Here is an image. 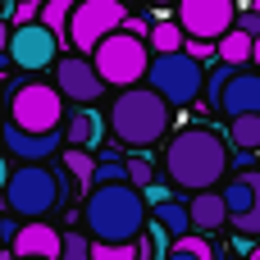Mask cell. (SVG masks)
<instances>
[{
	"mask_svg": "<svg viewBox=\"0 0 260 260\" xmlns=\"http://www.w3.org/2000/svg\"><path fill=\"white\" fill-rule=\"evenodd\" d=\"M165 169H169V178H174L178 187H187V192H210L215 178H224V174L233 169V160H229V146H224V137H219L215 128L192 123V128H183V133L169 142Z\"/></svg>",
	"mask_w": 260,
	"mask_h": 260,
	"instance_id": "1",
	"label": "cell"
},
{
	"mask_svg": "<svg viewBox=\"0 0 260 260\" xmlns=\"http://www.w3.org/2000/svg\"><path fill=\"white\" fill-rule=\"evenodd\" d=\"M142 206L146 197L133 183H114V187H91L82 215L96 242H133L142 233Z\"/></svg>",
	"mask_w": 260,
	"mask_h": 260,
	"instance_id": "2",
	"label": "cell"
},
{
	"mask_svg": "<svg viewBox=\"0 0 260 260\" xmlns=\"http://www.w3.org/2000/svg\"><path fill=\"white\" fill-rule=\"evenodd\" d=\"M169 128V101L151 87H128L110 105V133L123 146H151Z\"/></svg>",
	"mask_w": 260,
	"mask_h": 260,
	"instance_id": "3",
	"label": "cell"
},
{
	"mask_svg": "<svg viewBox=\"0 0 260 260\" xmlns=\"http://www.w3.org/2000/svg\"><path fill=\"white\" fill-rule=\"evenodd\" d=\"M151 59H155V55L146 50V41H142V37H128V32L105 37V41L96 46V55H91L101 82H105V87H123V91L151 73Z\"/></svg>",
	"mask_w": 260,
	"mask_h": 260,
	"instance_id": "4",
	"label": "cell"
},
{
	"mask_svg": "<svg viewBox=\"0 0 260 260\" xmlns=\"http://www.w3.org/2000/svg\"><path fill=\"white\" fill-rule=\"evenodd\" d=\"M64 119V91L59 87H46V82H18L9 91V123L23 128V133H55Z\"/></svg>",
	"mask_w": 260,
	"mask_h": 260,
	"instance_id": "5",
	"label": "cell"
},
{
	"mask_svg": "<svg viewBox=\"0 0 260 260\" xmlns=\"http://www.w3.org/2000/svg\"><path fill=\"white\" fill-rule=\"evenodd\" d=\"M146 87L160 91L169 105H192L201 91H206V73H201V59H192L187 50H174V55H155L151 59V73H146Z\"/></svg>",
	"mask_w": 260,
	"mask_h": 260,
	"instance_id": "6",
	"label": "cell"
},
{
	"mask_svg": "<svg viewBox=\"0 0 260 260\" xmlns=\"http://www.w3.org/2000/svg\"><path fill=\"white\" fill-rule=\"evenodd\" d=\"M128 5L123 0H78L73 9V23H69V46L82 50V55H96V46L114 32H123L128 23Z\"/></svg>",
	"mask_w": 260,
	"mask_h": 260,
	"instance_id": "7",
	"label": "cell"
},
{
	"mask_svg": "<svg viewBox=\"0 0 260 260\" xmlns=\"http://www.w3.org/2000/svg\"><path fill=\"white\" fill-rule=\"evenodd\" d=\"M59 187H64V178H55L50 169L23 165V169H14V178H9L5 201H9L14 215H23V219L32 224V219H41V215H50V210L59 206Z\"/></svg>",
	"mask_w": 260,
	"mask_h": 260,
	"instance_id": "8",
	"label": "cell"
},
{
	"mask_svg": "<svg viewBox=\"0 0 260 260\" xmlns=\"http://www.w3.org/2000/svg\"><path fill=\"white\" fill-rule=\"evenodd\" d=\"M178 23L187 37L219 41L238 27V0H178Z\"/></svg>",
	"mask_w": 260,
	"mask_h": 260,
	"instance_id": "9",
	"label": "cell"
},
{
	"mask_svg": "<svg viewBox=\"0 0 260 260\" xmlns=\"http://www.w3.org/2000/svg\"><path fill=\"white\" fill-rule=\"evenodd\" d=\"M9 59L27 73L46 69V64H59V37L46 27V23H27V27H14V41H9Z\"/></svg>",
	"mask_w": 260,
	"mask_h": 260,
	"instance_id": "10",
	"label": "cell"
},
{
	"mask_svg": "<svg viewBox=\"0 0 260 260\" xmlns=\"http://www.w3.org/2000/svg\"><path fill=\"white\" fill-rule=\"evenodd\" d=\"M55 87H59L69 101H96V96L105 91V82H101L96 64H91V59H82V55H64V59L55 64Z\"/></svg>",
	"mask_w": 260,
	"mask_h": 260,
	"instance_id": "11",
	"label": "cell"
},
{
	"mask_svg": "<svg viewBox=\"0 0 260 260\" xmlns=\"http://www.w3.org/2000/svg\"><path fill=\"white\" fill-rule=\"evenodd\" d=\"M18 260H59L64 256V233H55L50 224H41V219H32V224H23L18 233H14V247H9Z\"/></svg>",
	"mask_w": 260,
	"mask_h": 260,
	"instance_id": "12",
	"label": "cell"
},
{
	"mask_svg": "<svg viewBox=\"0 0 260 260\" xmlns=\"http://www.w3.org/2000/svg\"><path fill=\"white\" fill-rule=\"evenodd\" d=\"M219 110L229 119H247V114H260V73H233L229 91L219 96Z\"/></svg>",
	"mask_w": 260,
	"mask_h": 260,
	"instance_id": "13",
	"label": "cell"
},
{
	"mask_svg": "<svg viewBox=\"0 0 260 260\" xmlns=\"http://www.w3.org/2000/svg\"><path fill=\"white\" fill-rule=\"evenodd\" d=\"M5 146L32 165V160H41V155H50V151L59 146V133H46V137H37V133H23V128H14V123H9V128H5Z\"/></svg>",
	"mask_w": 260,
	"mask_h": 260,
	"instance_id": "14",
	"label": "cell"
},
{
	"mask_svg": "<svg viewBox=\"0 0 260 260\" xmlns=\"http://www.w3.org/2000/svg\"><path fill=\"white\" fill-rule=\"evenodd\" d=\"M187 206H192V229H197V233H215V229L229 219L224 192H197Z\"/></svg>",
	"mask_w": 260,
	"mask_h": 260,
	"instance_id": "15",
	"label": "cell"
},
{
	"mask_svg": "<svg viewBox=\"0 0 260 260\" xmlns=\"http://www.w3.org/2000/svg\"><path fill=\"white\" fill-rule=\"evenodd\" d=\"M64 137H69V146H101V137H105V119L96 114V110H78V114H69V128H64Z\"/></svg>",
	"mask_w": 260,
	"mask_h": 260,
	"instance_id": "16",
	"label": "cell"
},
{
	"mask_svg": "<svg viewBox=\"0 0 260 260\" xmlns=\"http://www.w3.org/2000/svg\"><path fill=\"white\" fill-rule=\"evenodd\" d=\"M151 50L155 55H174V50H187V32L178 18H155L151 27Z\"/></svg>",
	"mask_w": 260,
	"mask_h": 260,
	"instance_id": "17",
	"label": "cell"
},
{
	"mask_svg": "<svg viewBox=\"0 0 260 260\" xmlns=\"http://www.w3.org/2000/svg\"><path fill=\"white\" fill-rule=\"evenodd\" d=\"M224 206H229V219H233V224H238V219H247V215L256 210V183H251V174L224 187Z\"/></svg>",
	"mask_w": 260,
	"mask_h": 260,
	"instance_id": "18",
	"label": "cell"
},
{
	"mask_svg": "<svg viewBox=\"0 0 260 260\" xmlns=\"http://www.w3.org/2000/svg\"><path fill=\"white\" fill-rule=\"evenodd\" d=\"M155 224H165V229L174 233V242L187 238V233H197V229H192V206H183V201H174V197L155 206Z\"/></svg>",
	"mask_w": 260,
	"mask_h": 260,
	"instance_id": "19",
	"label": "cell"
},
{
	"mask_svg": "<svg viewBox=\"0 0 260 260\" xmlns=\"http://www.w3.org/2000/svg\"><path fill=\"white\" fill-rule=\"evenodd\" d=\"M256 55V37L251 32H242V27H233L229 37H219V59L224 64H233V69H242L247 59Z\"/></svg>",
	"mask_w": 260,
	"mask_h": 260,
	"instance_id": "20",
	"label": "cell"
},
{
	"mask_svg": "<svg viewBox=\"0 0 260 260\" xmlns=\"http://www.w3.org/2000/svg\"><path fill=\"white\" fill-rule=\"evenodd\" d=\"M96 165H101V160H91L82 146H69V151H64V169H69V178H73L78 187H96Z\"/></svg>",
	"mask_w": 260,
	"mask_h": 260,
	"instance_id": "21",
	"label": "cell"
},
{
	"mask_svg": "<svg viewBox=\"0 0 260 260\" xmlns=\"http://www.w3.org/2000/svg\"><path fill=\"white\" fill-rule=\"evenodd\" d=\"M73 9H78V0H46V9H41V23L59 37V41H69V23H73Z\"/></svg>",
	"mask_w": 260,
	"mask_h": 260,
	"instance_id": "22",
	"label": "cell"
},
{
	"mask_svg": "<svg viewBox=\"0 0 260 260\" xmlns=\"http://www.w3.org/2000/svg\"><path fill=\"white\" fill-rule=\"evenodd\" d=\"M151 247H137V242H96L91 260H151Z\"/></svg>",
	"mask_w": 260,
	"mask_h": 260,
	"instance_id": "23",
	"label": "cell"
},
{
	"mask_svg": "<svg viewBox=\"0 0 260 260\" xmlns=\"http://www.w3.org/2000/svg\"><path fill=\"white\" fill-rule=\"evenodd\" d=\"M233 142L242 151H260V114H247V119H233Z\"/></svg>",
	"mask_w": 260,
	"mask_h": 260,
	"instance_id": "24",
	"label": "cell"
},
{
	"mask_svg": "<svg viewBox=\"0 0 260 260\" xmlns=\"http://www.w3.org/2000/svg\"><path fill=\"white\" fill-rule=\"evenodd\" d=\"M114 183H133V169H128L123 160L105 155V160L96 165V187H114Z\"/></svg>",
	"mask_w": 260,
	"mask_h": 260,
	"instance_id": "25",
	"label": "cell"
},
{
	"mask_svg": "<svg viewBox=\"0 0 260 260\" xmlns=\"http://www.w3.org/2000/svg\"><path fill=\"white\" fill-rule=\"evenodd\" d=\"M41 9H46V0H14L9 18H14V27H27V23H41Z\"/></svg>",
	"mask_w": 260,
	"mask_h": 260,
	"instance_id": "26",
	"label": "cell"
},
{
	"mask_svg": "<svg viewBox=\"0 0 260 260\" xmlns=\"http://www.w3.org/2000/svg\"><path fill=\"white\" fill-rule=\"evenodd\" d=\"M233 73H238V69H233V64H219V69H215V73H210V78H206V96H210V101H215V105H219V96H224V91H229V82H233Z\"/></svg>",
	"mask_w": 260,
	"mask_h": 260,
	"instance_id": "27",
	"label": "cell"
},
{
	"mask_svg": "<svg viewBox=\"0 0 260 260\" xmlns=\"http://www.w3.org/2000/svg\"><path fill=\"white\" fill-rule=\"evenodd\" d=\"M174 247H183V251H192V256H201V260H219L215 256V242H206L201 233H187V238H178Z\"/></svg>",
	"mask_w": 260,
	"mask_h": 260,
	"instance_id": "28",
	"label": "cell"
},
{
	"mask_svg": "<svg viewBox=\"0 0 260 260\" xmlns=\"http://www.w3.org/2000/svg\"><path fill=\"white\" fill-rule=\"evenodd\" d=\"M91 247H96V242H87V238L69 233V238H64V256H59V260H91Z\"/></svg>",
	"mask_w": 260,
	"mask_h": 260,
	"instance_id": "29",
	"label": "cell"
},
{
	"mask_svg": "<svg viewBox=\"0 0 260 260\" xmlns=\"http://www.w3.org/2000/svg\"><path fill=\"white\" fill-rule=\"evenodd\" d=\"M251 183H256V210H251L247 219H238V233H247V238L260 233V174H251Z\"/></svg>",
	"mask_w": 260,
	"mask_h": 260,
	"instance_id": "30",
	"label": "cell"
},
{
	"mask_svg": "<svg viewBox=\"0 0 260 260\" xmlns=\"http://www.w3.org/2000/svg\"><path fill=\"white\" fill-rule=\"evenodd\" d=\"M187 55H192V59H219V41H201V37H187Z\"/></svg>",
	"mask_w": 260,
	"mask_h": 260,
	"instance_id": "31",
	"label": "cell"
},
{
	"mask_svg": "<svg viewBox=\"0 0 260 260\" xmlns=\"http://www.w3.org/2000/svg\"><path fill=\"white\" fill-rule=\"evenodd\" d=\"M151 27H155V23L142 18V14H133V18L123 23V32H128V37H142V41H151Z\"/></svg>",
	"mask_w": 260,
	"mask_h": 260,
	"instance_id": "32",
	"label": "cell"
},
{
	"mask_svg": "<svg viewBox=\"0 0 260 260\" xmlns=\"http://www.w3.org/2000/svg\"><path fill=\"white\" fill-rule=\"evenodd\" d=\"M128 169H133V187L146 192V187H151V165H146V160H133Z\"/></svg>",
	"mask_w": 260,
	"mask_h": 260,
	"instance_id": "33",
	"label": "cell"
},
{
	"mask_svg": "<svg viewBox=\"0 0 260 260\" xmlns=\"http://www.w3.org/2000/svg\"><path fill=\"white\" fill-rule=\"evenodd\" d=\"M238 27H242V32H251V37H260V14L251 9V0H247V9L238 14Z\"/></svg>",
	"mask_w": 260,
	"mask_h": 260,
	"instance_id": "34",
	"label": "cell"
},
{
	"mask_svg": "<svg viewBox=\"0 0 260 260\" xmlns=\"http://www.w3.org/2000/svg\"><path fill=\"white\" fill-rule=\"evenodd\" d=\"M9 41H14V32H9V23H0V59L9 55Z\"/></svg>",
	"mask_w": 260,
	"mask_h": 260,
	"instance_id": "35",
	"label": "cell"
},
{
	"mask_svg": "<svg viewBox=\"0 0 260 260\" xmlns=\"http://www.w3.org/2000/svg\"><path fill=\"white\" fill-rule=\"evenodd\" d=\"M9 178H14V169H9V160H5V155H0V192H5V187H9Z\"/></svg>",
	"mask_w": 260,
	"mask_h": 260,
	"instance_id": "36",
	"label": "cell"
},
{
	"mask_svg": "<svg viewBox=\"0 0 260 260\" xmlns=\"http://www.w3.org/2000/svg\"><path fill=\"white\" fill-rule=\"evenodd\" d=\"M169 260H201V256H192V251H183V247H169Z\"/></svg>",
	"mask_w": 260,
	"mask_h": 260,
	"instance_id": "37",
	"label": "cell"
},
{
	"mask_svg": "<svg viewBox=\"0 0 260 260\" xmlns=\"http://www.w3.org/2000/svg\"><path fill=\"white\" fill-rule=\"evenodd\" d=\"M251 59H256V69H260V37H256V55H251Z\"/></svg>",
	"mask_w": 260,
	"mask_h": 260,
	"instance_id": "38",
	"label": "cell"
},
{
	"mask_svg": "<svg viewBox=\"0 0 260 260\" xmlns=\"http://www.w3.org/2000/svg\"><path fill=\"white\" fill-rule=\"evenodd\" d=\"M0 260H18V256H14V251H0Z\"/></svg>",
	"mask_w": 260,
	"mask_h": 260,
	"instance_id": "39",
	"label": "cell"
},
{
	"mask_svg": "<svg viewBox=\"0 0 260 260\" xmlns=\"http://www.w3.org/2000/svg\"><path fill=\"white\" fill-rule=\"evenodd\" d=\"M251 9H256V14H260V0H251Z\"/></svg>",
	"mask_w": 260,
	"mask_h": 260,
	"instance_id": "40",
	"label": "cell"
},
{
	"mask_svg": "<svg viewBox=\"0 0 260 260\" xmlns=\"http://www.w3.org/2000/svg\"><path fill=\"white\" fill-rule=\"evenodd\" d=\"M160 5H178V0H160Z\"/></svg>",
	"mask_w": 260,
	"mask_h": 260,
	"instance_id": "41",
	"label": "cell"
},
{
	"mask_svg": "<svg viewBox=\"0 0 260 260\" xmlns=\"http://www.w3.org/2000/svg\"><path fill=\"white\" fill-rule=\"evenodd\" d=\"M5 9H9V5H5V0H0V14H5Z\"/></svg>",
	"mask_w": 260,
	"mask_h": 260,
	"instance_id": "42",
	"label": "cell"
},
{
	"mask_svg": "<svg viewBox=\"0 0 260 260\" xmlns=\"http://www.w3.org/2000/svg\"><path fill=\"white\" fill-rule=\"evenodd\" d=\"M251 260H260V247H256V256H251Z\"/></svg>",
	"mask_w": 260,
	"mask_h": 260,
	"instance_id": "43",
	"label": "cell"
},
{
	"mask_svg": "<svg viewBox=\"0 0 260 260\" xmlns=\"http://www.w3.org/2000/svg\"><path fill=\"white\" fill-rule=\"evenodd\" d=\"M27 260H32V256H27Z\"/></svg>",
	"mask_w": 260,
	"mask_h": 260,
	"instance_id": "44",
	"label": "cell"
}]
</instances>
